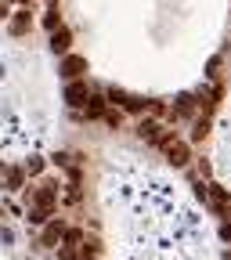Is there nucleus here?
I'll use <instances>...</instances> for the list:
<instances>
[{"mask_svg":"<svg viewBox=\"0 0 231 260\" xmlns=\"http://www.w3.org/2000/svg\"><path fill=\"white\" fill-rule=\"evenodd\" d=\"M69 47H73V29H69V25L54 29V32H51V51L65 58V54H69Z\"/></svg>","mask_w":231,"mask_h":260,"instance_id":"0eeeda50","label":"nucleus"},{"mask_svg":"<svg viewBox=\"0 0 231 260\" xmlns=\"http://www.w3.org/2000/svg\"><path fill=\"white\" fill-rule=\"evenodd\" d=\"M87 98H90V90H87V80H73V83H65V105H69V109H80V105H87Z\"/></svg>","mask_w":231,"mask_h":260,"instance_id":"20e7f679","label":"nucleus"},{"mask_svg":"<svg viewBox=\"0 0 231 260\" xmlns=\"http://www.w3.org/2000/svg\"><path fill=\"white\" fill-rule=\"evenodd\" d=\"M61 235H65V220H61V217H54V220H47V224H44L40 246H47V249H51V246H54V242H58Z\"/></svg>","mask_w":231,"mask_h":260,"instance_id":"1a4fd4ad","label":"nucleus"},{"mask_svg":"<svg viewBox=\"0 0 231 260\" xmlns=\"http://www.w3.org/2000/svg\"><path fill=\"white\" fill-rule=\"evenodd\" d=\"M44 25L54 32V29H61V15H58V4L54 8H47V15H44Z\"/></svg>","mask_w":231,"mask_h":260,"instance_id":"ddd939ff","label":"nucleus"},{"mask_svg":"<svg viewBox=\"0 0 231 260\" xmlns=\"http://www.w3.org/2000/svg\"><path fill=\"white\" fill-rule=\"evenodd\" d=\"M29 25H32V11H29V8H18V11L11 15V22H8V32H11V37H25Z\"/></svg>","mask_w":231,"mask_h":260,"instance_id":"423d86ee","label":"nucleus"},{"mask_svg":"<svg viewBox=\"0 0 231 260\" xmlns=\"http://www.w3.org/2000/svg\"><path fill=\"white\" fill-rule=\"evenodd\" d=\"M105 112H109L105 94H90L87 105H83V119H105Z\"/></svg>","mask_w":231,"mask_h":260,"instance_id":"6e6552de","label":"nucleus"},{"mask_svg":"<svg viewBox=\"0 0 231 260\" xmlns=\"http://www.w3.org/2000/svg\"><path fill=\"white\" fill-rule=\"evenodd\" d=\"M220 239H224V242H231V224H227V220L220 224Z\"/></svg>","mask_w":231,"mask_h":260,"instance_id":"f3484780","label":"nucleus"},{"mask_svg":"<svg viewBox=\"0 0 231 260\" xmlns=\"http://www.w3.org/2000/svg\"><path fill=\"white\" fill-rule=\"evenodd\" d=\"M105 102H116L119 109H126V112H145L152 102L148 98H141V94H130V90H123V87H105Z\"/></svg>","mask_w":231,"mask_h":260,"instance_id":"f257e3e1","label":"nucleus"},{"mask_svg":"<svg viewBox=\"0 0 231 260\" xmlns=\"http://www.w3.org/2000/svg\"><path fill=\"white\" fill-rule=\"evenodd\" d=\"M162 152H167V159L174 162V167H188V159H191V148H188V141H181V138H174Z\"/></svg>","mask_w":231,"mask_h":260,"instance_id":"39448f33","label":"nucleus"},{"mask_svg":"<svg viewBox=\"0 0 231 260\" xmlns=\"http://www.w3.org/2000/svg\"><path fill=\"white\" fill-rule=\"evenodd\" d=\"M206 134H210V116L203 112L199 119H195V134H191V141L199 145V141H206Z\"/></svg>","mask_w":231,"mask_h":260,"instance_id":"9b49d317","label":"nucleus"},{"mask_svg":"<svg viewBox=\"0 0 231 260\" xmlns=\"http://www.w3.org/2000/svg\"><path fill=\"white\" fill-rule=\"evenodd\" d=\"M138 134H141L148 145H155V148H167V145L174 141V130H162L155 119H141V123H138Z\"/></svg>","mask_w":231,"mask_h":260,"instance_id":"f03ea898","label":"nucleus"},{"mask_svg":"<svg viewBox=\"0 0 231 260\" xmlns=\"http://www.w3.org/2000/svg\"><path fill=\"white\" fill-rule=\"evenodd\" d=\"M105 123H109L112 130H119V126H123V112H119V109H109V112H105Z\"/></svg>","mask_w":231,"mask_h":260,"instance_id":"dca6fc26","label":"nucleus"},{"mask_svg":"<svg viewBox=\"0 0 231 260\" xmlns=\"http://www.w3.org/2000/svg\"><path fill=\"white\" fill-rule=\"evenodd\" d=\"M58 73L65 76V83H73V80H83V76H87V58H83V54H65Z\"/></svg>","mask_w":231,"mask_h":260,"instance_id":"7ed1b4c3","label":"nucleus"},{"mask_svg":"<svg viewBox=\"0 0 231 260\" xmlns=\"http://www.w3.org/2000/svg\"><path fill=\"white\" fill-rule=\"evenodd\" d=\"M47 4H51V8H54V4H58V0H47Z\"/></svg>","mask_w":231,"mask_h":260,"instance_id":"a211bd4d","label":"nucleus"},{"mask_svg":"<svg viewBox=\"0 0 231 260\" xmlns=\"http://www.w3.org/2000/svg\"><path fill=\"white\" fill-rule=\"evenodd\" d=\"M220 65H224V54H213L210 65H206V76H210L213 83H220Z\"/></svg>","mask_w":231,"mask_h":260,"instance_id":"f8f14e48","label":"nucleus"},{"mask_svg":"<svg viewBox=\"0 0 231 260\" xmlns=\"http://www.w3.org/2000/svg\"><path fill=\"white\" fill-rule=\"evenodd\" d=\"M44 167H47V162H44L40 155H32V159L25 162V174H29V177H37V174H44Z\"/></svg>","mask_w":231,"mask_h":260,"instance_id":"4468645a","label":"nucleus"},{"mask_svg":"<svg viewBox=\"0 0 231 260\" xmlns=\"http://www.w3.org/2000/svg\"><path fill=\"white\" fill-rule=\"evenodd\" d=\"M0 213H4V210H0Z\"/></svg>","mask_w":231,"mask_h":260,"instance_id":"6ab92c4d","label":"nucleus"},{"mask_svg":"<svg viewBox=\"0 0 231 260\" xmlns=\"http://www.w3.org/2000/svg\"><path fill=\"white\" fill-rule=\"evenodd\" d=\"M22 181H25V170H8V188H11V191H18Z\"/></svg>","mask_w":231,"mask_h":260,"instance_id":"2eb2a0df","label":"nucleus"},{"mask_svg":"<svg viewBox=\"0 0 231 260\" xmlns=\"http://www.w3.org/2000/svg\"><path fill=\"white\" fill-rule=\"evenodd\" d=\"M195 105H199V102H195V94H181L170 116H174V119H188V116H195Z\"/></svg>","mask_w":231,"mask_h":260,"instance_id":"9d476101","label":"nucleus"}]
</instances>
